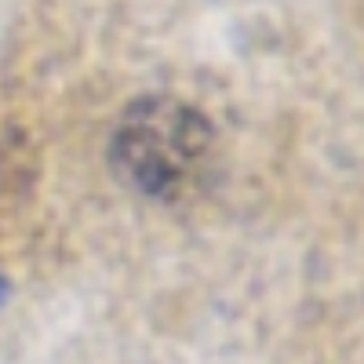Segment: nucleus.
Instances as JSON below:
<instances>
[{
	"mask_svg": "<svg viewBox=\"0 0 364 364\" xmlns=\"http://www.w3.org/2000/svg\"><path fill=\"white\" fill-rule=\"evenodd\" d=\"M211 124L186 102L154 95L128 106L113 135V164L146 197H182L204 168Z\"/></svg>",
	"mask_w": 364,
	"mask_h": 364,
	"instance_id": "obj_1",
	"label": "nucleus"
},
{
	"mask_svg": "<svg viewBox=\"0 0 364 364\" xmlns=\"http://www.w3.org/2000/svg\"><path fill=\"white\" fill-rule=\"evenodd\" d=\"M0 299H4V284H0Z\"/></svg>",
	"mask_w": 364,
	"mask_h": 364,
	"instance_id": "obj_2",
	"label": "nucleus"
}]
</instances>
